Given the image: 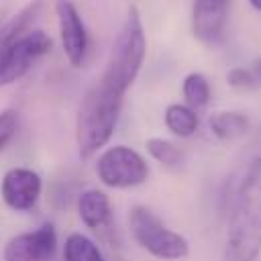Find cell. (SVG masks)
<instances>
[{"instance_id":"obj_22","label":"cell","mask_w":261,"mask_h":261,"mask_svg":"<svg viewBox=\"0 0 261 261\" xmlns=\"http://www.w3.org/2000/svg\"><path fill=\"white\" fill-rule=\"evenodd\" d=\"M257 261H261V257H259V259H257Z\"/></svg>"},{"instance_id":"obj_3","label":"cell","mask_w":261,"mask_h":261,"mask_svg":"<svg viewBox=\"0 0 261 261\" xmlns=\"http://www.w3.org/2000/svg\"><path fill=\"white\" fill-rule=\"evenodd\" d=\"M122 98L100 82L84 94L75 116V143L82 159L92 157L110 141L120 116Z\"/></svg>"},{"instance_id":"obj_12","label":"cell","mask_w":261,"mask_h":261,"mask_svg":"<svg viewBox=\"0 0 261 261\" xmlns=\"http://www.w3.org/2000/svg\"><path fill=\"white\" fill-rule=\"evenodd\" d=\"M251 126V120L247 114L237 112V110H222V112H214L208 118V128L214 137L222 139V141H230L237 139L241 135H245Z\"/></svg>"},{"instance_id":"obj_2","label":"cell","mask_w":261,"mask_h":261,"mask_svg":"<svg viewBox=\"0 0 261 261\" xmlns=\"http://www.w3.org/2000/svg\"><path fill=\"white\" fill-rule=\"evenodd\" d=\"M39 10L41 0H35L0 27V86L20 80L51 49V39L43 31H29Z\"/></svg>"},{"instance_id":"obj_13","label":"cell","mask_w":261,"mask_h":261,"mask_svg":"<svg viewBox=\"0 0 261 261\" xmlns=\"http://www.w3.org/2000/svg\"><path fill=\"white\" fill-rule=\"evenodd\" d=\"M200 118L196 114L194 108H190L188 104H169L165 108V126L181 139L192 137L198 130Z\"/></svg>"},{"instance_id":"obj_15","label":"cell","mask_w":261,"mask_h":261,"mask_svg":"<svg viewBox=\"0 0 261 261\" xmlns=\"http://www.w3.org/2000/svg\"><path fill=\"white\" fill-rule=\"evenodd\" d=\"M181 92H184V98H186L188 106L194 108V110L196 108H204L210 102V84L198 71L186 75L184 86H181Z\"/></svg>"},{"instance_id":"obj_19","label":"cell","mask_w":261,"mask_h":261,"mask_svg":"<svg viewBox=\"0 0 261 261\" xmlns=\"http://www.w3.org/2000/svg\"><path fill=\"white\" fill-rule=\"evenodd\" d=\"M247 159H261V124H259L257 133H255V137H253V141H251V145H249V155H247Z\"/></svg>"},{"instance_id":"obj_20","label":"cell","mask_w":261,"mask_h":261,"mask_svg":"<svg viewBox=\"0 0 261 261\" xmlns=\"http://www.w3.org/2000/svg\"><path fill=\"white\" fill-rule=\"evenodd\" d=\"M251 69H253V73H255V77H257V82H259V86H261V57L253 63V67H251Z\"/></svg>"},{"instance_id":"obj_11","label":"cell","mask_w":261,"mask_h":261,"mask_svg":"<svg viewBox=\"0 0 261 261\" xmlns=\"http://www.w3.org/2000/svg\"><path fill=\"white\" fill-rule=\"evenodd\" d=\"M77 214L80 220L94 232H98L102 239H108V234L114 230V218H112V206L108 196L102 190L90 188L80 194L77 198Z\"/></svg>"},{"instance_id":"obj_6","label":"cell","mask_w":261,"mask_h":261,"mask_svg":"<svg viewBox=\"0 0 261 261\" xmlns=\"http://www.w3.org/2000/svg\"><path fill=\"white\" fill-rule=\"evenodd\" d=\"M96 173L104 186L114 190H126L147 181L149 165L135 149L126 145H114L98 157Z\"/></svg>"},{"instance_id":"obj_18","label":"cell","mask_w":261,"mask_h":261,"mask_svg":"<svg viewBox=\"0 0 261 261\" xmlns=\"http://www.w3.org/2000/svg\"><path fill=\"white\" fill-rule=\"evenodd\" d=\"M18 128V112L16 110H2L0 112V151L12 141Z\"/></svg>"},{"instance_id":"obj_5","label":"cell","mask_w":261,"mask_h":261,"mask_svg":"<svg viewBox=\"0 0 261 261\" xmlns=\"http://www.w3.org/2000/svg\"><path fill=\"white\" fill-rule=\"evenodd\" d=\"M128 228L135 243L145 249L149 255L163 261H177L188 257L190 245L186 237L167 228L155 212L147 206H133L128 214Z\"/></svg>"},{"instance_id":"obj_7","label":"cell","mask_w":261,"mask_h":261,"mask_svg":"<svg viewBox=\"0 0 261 261\" xmlns=\"http://www.w3.org/2000/svg\"><path fill=\"white\" fill-rule=\"evenodd\" d=\"M57 251V232L53 224L18 232L4 245V261H51Z\"/></svg>"},{"instance_id":"obj_8","label":"cell","mask_w":261,"mask_h":261,"mask_svg":"<svg viewBox=\"0 0 261 261\" xmlns=\"http://www.w3.org/2000/svg\"><path fill=\"white\" fill-rule=\"evenodd\" d=\"M43 192L41 175L29 167H12L4 173L0 184V196L4 204L14 212H29L37 206Z\"/></svg>"},{"instance_id":"obj_4","label":"cell","mask_w":261,"mask_h":261,"mask_svg":"<svg viewBox=\"0 0 261 261\" xmlns=\"http://www.w3.org/2000/svg\"><path fill=\"white\" fill-rule=\"evenodd\" d=\"M145 53H147V41H145L143 22H141L139 10L130 6L112 43L106 69L98 82L110 88L112 92L124 96L141 71Z\"/></svg>"},{"instance_id":"obj_21","label":"cell","mask_w":261,"mask_h":261,"mask_svg":"<svg viewBox=\"0 0 261 261\" xmlns=\"http://www.w3.org/2000/svg\"><path fill=\"white\" fill-rule=\"evenodd\" d=\"M251 4H253V8H257V10H261V0H249Z\"/></svg>"},{"instance_id":"obj_10","label":"cell","mask_w":261,"mask_h":261,"mask_svg":"<svg viewBox=\"0 0 261 261\" xmlns=\"http://www.w3.org/2000/svg\"><path fill=\"white\" fill-rule=\"evenodd\" d=\"M230 0H194L192 33L204 45H218L224 39Z\"/></svg>"},{"instance_id":"obj_17","label":"cell","mask_w":261,"mask_h":261,"mask_svg":"<svg viewBox=\"0 0 261 261\" xmlns=\"http://www.w3.org/2000/svg\"><path fill=\"white\" fill-rule=\"evenodd\" d=\"M226 82L230 88H237V90H253L259 86L253 69H247V67H234L226 73Z\"/></svg>"},{"instance_id":"obj_16","label":"cell","mask_w":261,"mask_h":261,"mask_svg":"<svg viewBox=\"0 0 261 261\" xmlns=\"http://www.w3.org/2000/svg\"><path fill=\"white\" fill-rule=\"evenodd\" d=\"M145 147H147L149 155L155 161H159L161 165H165V167H177L184 161V151L175 143H171L167 139L151 137V139H147Z\"/></svg>"},{"instance_id":"obj_14","label":"cell","mask_w":261,"mask_h":261,"mask_svg":"<svg viewBox=\"0 0 261 261\" xmlns=\"http://www.w3.org/2000/svg\"><path fill=\"white\" fill-rule=\"evenodd\" d=\"M63 261H106L98 245L82 232H71L63 245Z\"/></svg>"},{"instance_id":"obj_1","label":"cell","mask_w":261,"mask_h":261,"mask_svg":"<svg viewBox=\"0 0 261 261\" xmlns=\"http://www.w3.org/2000/svg\"><path fill=\"white\" fill-rule=\"evenodd\" d=\"M226 247L222 261L261 257V159H245L224 186Z\"/></svg>"},{"instance_id":"obj_9","label":"cell","mask_w":261,"mask_h":261,"mask_svg":"<svg viewBox=\"0 0 261 261\" xmlns=\"http://www.w3.org/2000/svg\"><path fill=\"white\" fill-rule=\"evenodd\" d=\"M57 20H59V37L63 45V53L73 67H80L88 55V31L77 8L69 0H57Z\"/></svg>"}]
</instances>
